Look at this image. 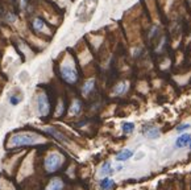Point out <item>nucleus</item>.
Returning a JSON list of instances; mask_svg holds the SVG:
<instances>
[{"label": "nucleus", "mask_w": 191, "mask_h": 190, "mask_svg": "<svg viewBox=\"0 0 191 190\" xmlns=\"http://www.w3.org/2000/svg\"><path fill=\"white\" fill-rule=\"evenodd\" d=\"M44 140L41 136H38L36 134H16L12 135L11 139L8 140V147H24V145H36L38 143H44Z\"/></svg>", "instance_id": "f257e3e1"}, {"label": "nucleus", "mask_w": 191, "mask_h": 190, "mask_svg": "<svg viewBox=\"0 0 191 190\" xmlns=\"http://www.w3.org/2000/svg\"><path fill=\"white\" fill-rule=\"evenodd\" d=\"M62 162H63L62 154H59L58 152H52L46 156L45 161H44V166H45V169L49 172V173H53V172L59 169Z\"/></svg>", "instance_id": "f03ea898"}, {"label": "nucleus", "mask_w": 191, "mask_h": 190, "mask_svg": "<svg viewBox=\"0 0 191 190\" xmlns=\"http://www.w3.org/2000/svg\"><path fill=\"white\" fill-rule=\"evenodd\" d=\"M59 73H61V77L62 79L66 82V83H70V85H74V83L78 82V72L77 69L74 68V65H70V64H63L59 69Z\"/></svg>", "instance_id": "7ed1b4c3"}, {"label": "nucleus", "mask_w": 191, "mask_h": 190, "mask_svg": "<svg viewBox=\"0 0 191 190\" xmlns=\"http://www.w3.org/2000/svg\"><path fill=\"white\" fill-rule=\"evenodd\" d=\"M143 135L149 140H158L161 138V130L157 126H146L143 128Z\"/></svg>", "instance_id": "20e7f679"}, {"label": "nucleus", "mask_w": 191, "mask_h": 190, "mask_svg": "<svg viewBox=\"0 0 191 190\" xmlns=\"http://www.w3.org/2000/svg\"><path fill=\"white\" fill-rule=\"evenodd\" d=\"M38 112L41 116H46L49 115V111H50V103H49V99L45 94H40L38 95Z\"/></svg>", "instance_id": "39448f33"}, {"label": "nucleus", "mask_w": 191, "mask_h": 190, "mask_svg": "<svg viewBox=\"0 0 191 190\" xmlns=\"http://www.w3.org/2000/svg\"><path fill=\"white\" fill-rule=\"evenodd\" d=\"M191 143V134H181L178 138L175 139L174 143V149H183L186 147H189V144Z\"/></svg>", "instance_id": "423d86ee"}, {"label": "nucleus", "mask_w": 191, "mask_h": 190, "mask_svg": "<svg viewBox=\"0 0 191 190\" xmlns=\"http://www.w3.org/2000/svg\"><path fill=\"white\" fill-rule=\"evenodd\" d=\"M115 173V169H113V166L112 164H111L109 161H105L101 164V166L99 168V172H97V176L101 178H105V177H108V176L111 174H113Z\"/></svg>", "instance_id": "0eeeda50"}, {"label": "nucleus", "mask_w": 191, "mask_h": 190, "mask_svg": "<svg viewBox=\"0 0 191 190\" xmlns=\"http://www.w3.org/2000/svg\"><path fill=\"white\" fill-rule=\"evenodd\" d=\"M133 151L129 148H124L121 149L117 154H116V160L120 161V162H124V161H128V160H131V158L133 157Z\"/></svg>", "instance_id": "6e6552de"}, {"label": "nucleus", "mask_w": 191, "mask_h": 190, "mask_svg": "<svg viewBox=\"0 0 191 190\" xmlns=\"http://www.w3.org/2000/svg\"><path fill=\"white\" fill-rule=\"evenodd\" d=\"M62 189H63V181L58 177H54L49 181L45 190H62Z\"/></svg>", "instance_id": "1a4fd4ad"}, {"label": "nucleus", "mask_w": 191, "mask_h": 190, "mask_svg": "<svg viewBox=\"0 0 191 190\" xmlns=\"http://www.w3.org/2000/svg\"><path fill=\"white\" fill-rule=\"evenodd\" d=\"M44 131L46 132V134H49V135H52V136H54V138L57 139V140H59V141H63V143H67V138H65L63 135L61 134L59 131H57L55 128H53V127H48V128H44Z\"/></svg>", "instance_id": "9d476101"}, {"label": "nucleus", "mask_w": 191, "mask_h": 190, "mask_svg": "<svg viewBox=\"0 0 191 190\" xmlns=\"http://www.w3.org/2000/svg\"><path fill=\"white\" fill-rule=\"evenodd\" d=\"M115 181L112 178H109V177H105V178H101L100 180V184H99V186L101 190H112L115 188Z\"/></svg>", "instance_id": "9b49d317"}, {"label": "nucleus", "mask_w": 191, "mask_h": 190, "mask_svg": "<svg viewBox=\"0 0 191 190\" xmlns=\"http://www.w3.org/2000/svg\"><path fill=\"white\" fill-rule=\"evenodd\" d=\"M128 83L127 82H120L119 85L115 86V89H113V94L115 95H123V94H125L127 90H128Z\"/></svg>", "instance_id": "f8f14e48"}, {"label": "nucleus", "mask_w": 191, "mask_h": 190, "mask_svg": "<svg viewBox=\"0 0 191 190\" xmlns=\"http://www.w3.org/2000/svg\"><path fill=\"white\" fill-rule=\"evenodd\" d=\"M135 130H136V124L135 123H132V122H125V123H123L121 124V131L127 135L132 134Z\"/></svg>", "instance_id": "ddd939ff"}, {"label": "nucleus", "mask_w": 191, "mask_h": 190, "mask_svg": "<svg viewBox=\"0 0 191 190\" xmlns=\"http://www.w3.org/2000/svg\"><path fill=\"white\" fill-rule=\"evenodd\" d=\"M81 110H82V103L79 100H74L73 104L70 106L69 112H70V115H78L81 112Z\"/></svg>", "instance_id": "4468645a"}, {"label": "nucleus", "mask_w": 191, "mask_h": 190, "mask_svg": "<svg viewBox=\"0 0 191 190\" xmlns=\"http://www.w3.org/2000/svg\"><path fill=\"white\" fill-rule=\"evenodd\" d=\"M94 86H95V81L94 79H90V81H87L86 83L83 85L82 87V92L84 95H87V94H90V92L94 90Z\"/></svg>", "instance_id": "2eb2a0df"}, {"label": "nucleus", "mask_w": 191, "mask_h": 190, "mask_svg": "<svg viewBox=\"0 0 191 190\" xmlns=\"http://www.w3.org/2000/svg\"><path fill=\"white\" fill-rule=\"evenodd\" d=\"M191 128V124L190 123H182V124H179V126H177V128H175V131L177 132H179V134H182V132H185L187 131V130H190Z\"/></svg>", "instance_id": "dca6fc26"}, {"label": "nucleus", "mask_w": 191, "mask_h": 190, "mask_svg": "<svg viewBox=\"0 0 191 190\" xmlns=\"http://www.w3.org/2000/svg\"><path fill=\"white\" fill-rule=\"evenodd\" d=\"M33 28L36 30H42L44 28H45V23H44V20L41 19H36L33 21Z\"/></svg>", "instance_id": "f3484780"}, {"label": "nucleus", "mask_w": 191, "mask_h": 190, "mask_svg": "<svg viewBox=\"0 0 191 190\" xmlns=\"http://www.w3.org/2000/svg\"><path fill=\"white\" fill-rule=\"evenodd\" d=\"M144 157H145V152L140 151V152H137V153H136L135 160H136V161H139V160H141V158H144Z\"/></svg>", "instance_id": "a211bd4d"}, {"label": "nucleus", "mask_w": 191, "mask_h": 190, "mask_svg": "<svg viewBox=\"0 0 191 190\" xmlns=\"http://www.w3.org/2000/svg\"><path fill=\"white\" fill-rule=\"evenodd\" d=\"M10 100H11V103H12V104H17V103L20 102V99H19V98H15V96H11V99H10Z\"/></svg>", "instance_id": "6ab92c4d"}, {"label": "nucleus", "mask_w": 191, "mask_h": 190, "mask_svg": "<svg viewBox=\"0 0 191 190\" xmlns=\"http://www.w3.org/2000/svg\"><path fill=\"white\" fill-rule=\"evenodd\" d=\"M123 168H124V166H123L121 164H117L116 166L113 168V169H115V172H121V170H123Z\"/></svg>", "instance_id": "aec40b11"}, {"label": "nucleus", "mask_w": 191, "mask_h": 190, "mask_svg": "<svg viewBox=\"0 0 191 190\" xmlns=\"http://www.w3.org/2000/svg\"><path fill=\"white\" fill-rule=\"evenodd\" d=\"M189 149H190V151H191V143L189 144Z\"/></svg>", "instance_id": "412c9836"}]
</instances>
